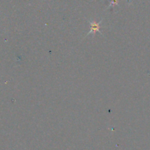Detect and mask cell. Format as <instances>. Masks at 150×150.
I'll return each instance as SVG.
<instances>
[{
    "label": "cell",
    "mask_w": 150,
    "mask_h": 150,
    "mask_svg": "<svg viewBox=\"0 0 150 150\" xmlns=\"http://www.w3.org/2000/svg\"><path fill=\"white\" fill-rule=\"evenodd\" d=\"M102 23V20L100 22H96L95 21H89V25H90V31L89 32H88L87 35L85 36V38L89 35H90L92 34L93 35V37L95 36V34H96L97 32H99L102 35V32H100V24Z\"/></svg>",
    "instance_id": "cell-1"
},
{
    "label": "cell",
    "mask_w": 150,
    "mask_h": 150,
    "mask_svg": "<svg viewBox=\"0 0 150 150\" xmlns=\"http://www.w3.org/2000/svg\"><path fill=\"white\" fill-rule=\"evenodd\" d=\"M117 4H118V0H110V6L114 7Z\"/></svg>",
    "instance_id": "cell-2"
}]
</instances>
